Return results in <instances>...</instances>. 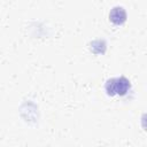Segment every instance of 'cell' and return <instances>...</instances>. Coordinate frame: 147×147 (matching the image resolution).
I'll list each match as a JSON object with an SVG mask.
<instances>
[{
	"mask_svg": "<svg viewBox=\"0 0 147 147\" xmlns=\"http://www.w3.org/2000/svg\"><path fill=\"white\" fill-rule=\"evenodd\" d=\"M107 85L111 86V88H107L109 91V93L111 92V94H124L127 91L129 82L124 78H117V79L109 80Z\"/></svg>",
	"mask_w": 147,
	"mask_h": 147,
	"instance_id": "6da1fadb",
	"label": "cell"
},
{
	"mask_svg": "<svg viewBox=\"0 0 147 147\" xmlns=\"http://www.w3.org/2000/svg\"><path fill=\"white\" fill-rule=\"evenodd\" d=\"M119 9H121V8H115V9L111 11V15H110L111 21H113V22H115V23H117V24L122 23V22L125 20V13H123L122 15H121V14H118Z\"/></svg>",
	"mask_w": 147,
	"mask_h": 147,
	"instance_id": "7a4b0ae2",
	"label": "cell"
}]
</instances>
